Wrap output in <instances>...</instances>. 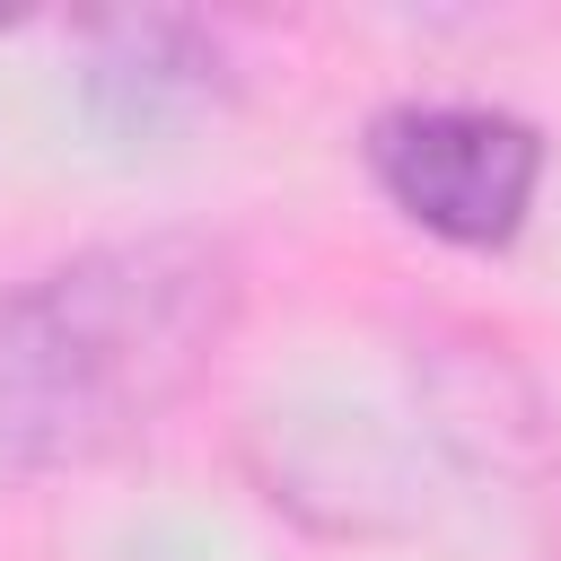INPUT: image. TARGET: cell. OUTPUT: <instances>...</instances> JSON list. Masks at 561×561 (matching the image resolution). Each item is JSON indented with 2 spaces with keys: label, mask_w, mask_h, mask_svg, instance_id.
<instances>
[{
  "label": "cell",
  "mask_w": 561,
  "mask_h": 561,
  "mask_svg": "<svg viewBox=\"0 0 561 561\" xmlns=\"http://www.w3.org/2000/svg\"><path fill=\"white\" fill-rule=\"evenodd\" d=\"M237 324V263L210 237L70 254L0 298V465H88L140 438Z\"/></svg>",
  "instance_id": "obj_1"
},
{
  "label": "cell",
  "mask_w": 561,
  "mask_h": 561,
  "mask_svg": "<svg viewBox=\"0 0 561 561\" xmlns=\"http://www.w3.org/2000/svg\"><path fill=\"white\" fill-rule=\"evenodd\" d=\"M368 175L412 228L508 245L543 184V131L500 105H386L368 123Z\"/></svg>",
  "instance_id": "obj_2"
}]
</instances>
